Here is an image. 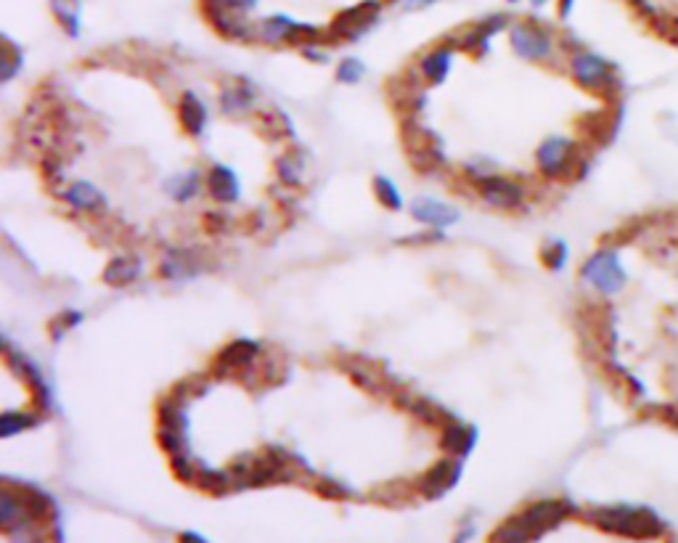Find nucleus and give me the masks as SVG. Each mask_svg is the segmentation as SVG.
Here are the masks:
<instances>
[{
  "instance_id": "nucleus-17",
  "label": "nucleus",
  "mask_w": 678,
  "mask_h": 543,
  "mask_svg": "<svg viewBox=\"0 0 678 543\" xmlns=\"http://www.w3.org/2000/svg\"><path fill=\"white\" fill-rule=\"evenodd\" d=\"M53 16L59 19L64 30L77 38L80 35V19H83V0H51Z\"/></svg>"
},
{
  "instance_id": "nucleus-11",
  "label": "nucleus",
  "mask_w": 678,
  "mask_h": 543,
  "mask_svg": "<svg viewBox=\"0 0 678 543\" xmlns=\"http://www.w3.org/2000/svg\"><path fill=\"white\" fill-rule=\"evenodd\" d=\"M255 353H257V345L255 342H234L231 347H226L223 353H220V358L215 361V371L218 374H234V371H242L247 369L249 363L255 361Z\"/></svg>"
},
{
  "instance_id": "nucleus-34",
  "label": "nucleus",
  "mask_w": 678,
  "mask_h": 543,
  "mask_svg": "<svg viewBox=\"0 0 678 543\" xmlns=\"http://www.w3.org/2000/svg\"><path fill=\"white\" fill-rule=\"evenodd\" d=\"M509 3H520V0H509Z\"/></svg>"
},
{
  "instance_id": "nucleus-26",
  "label": "nucleus",
  "mask_w": 678,
  "mask_h": 543,
  "mask_svg": "<svg viewBox=\"0 0 678 543\" xmlns=\"http://www.w3.org/2000/svg\"><path fill=\"white\" fill-rule=\"evenodd\" d=\"M565 260H567L565 242H549L543 247V263L549 265V268H554V271H559V268L565 265Z\"/></svg>"
},
{
  "instance_id": "nucleus-4",
  "label": "nucleus",
  "mask_w": 678,
  "mask_h": 543,
  "mask_svg": "<svg viewBox=\"0 0 678 543\" xmlns=\"http://www.w3.org/2000/svg\"><path fill=\"white\" fill-rule=\"evenodd\" d=\"M573 75L588 91H610L615 85V72L610 64L588 51H578L573 56Z\"/></svg>"
},
{
  "instance_id": "nucleus-28",
  "label": "nucleus",
  "mask_w": 678,
  "mask_h": 543,
  "mask_svg": "<svg viewBox=\"0 0 678 543\" xmlns=\"http://www.w3.org/2000/svg\"><path fill=\"white\" fill-rule=\"evenodd\" d=\"M32 419L30 416H16V414H6L3 416V424H0V427H3V435H6V438H11V435H16V432L19 430H27V427H32Z\"/></svg>"
},
{
  "instance_id": "nucleus-31",
  "label": "nucleus",
  "mask_w": 678,
  "mask_h": 543,
  "mask_svg": "<svg viewBox=\"0 0 678 543\" xmlns=\"http://www.w3.org/2000/svg\"><path fill=\"white\" fill-rule=\"evenodd\" d=\"M559 3V16H570L573 14V6H575V0H557Z\"/></svg>"
},
{
  "instance_id": "nucleus-25",
  "label": "nucleus",
  "mask_w": 678,
  "mask_h": 543,
  "mask_svg": "<svg viewBox=\"0 0 678 543\" xmlns=\"http://www.w3.org/2000/svg\"><path fill=\"white\" fill-rule=\"evenodd\" d=\"M374 186H377V197L382 199V202H385L390 210H400V204H403V202H400L398 189L392 186L390 178H382V175H379L377 181H374Z\"/></svg>"
},
{
  "instance_id": "nucleus-33",
  "label": "nucleus",
  "mask_w": 678,
  "mask_h": 543,
  "mask_svg": "<svg viewBox=\"0 0 678 543\" xmlns=\"http://www.w3.org/2000/svg\"><path fill=\"white\" fill-rule=\"evenodd\" d=\"M546 3H551V0H530V6H533V8H543Z\"/></svg>"
},
{
  "instance_id": "nucleus-8",
  "label": "nucleus",
  "mask_w": 678,
  "mask_h": 543,
  "mask_svg": "<svg viewBox=\"0 0 678 543\" xmlns=\"http://www.w3.org/2000/svg\"><path fill=\"white\" fill-rule=\"evenodd\" d=\"M257 35L263 40H268V43H284V40H300L302 35L318 38V30L316 27H310V24L294 22L292 16L287 14H273L257 24Z\"/></svg>"
},
{
  "instance_id": "nucleus-29",
  "label": "nucleus",
  "mask_w": 678,
  "mask_h": 543,
  "mask_svg": "<svg viewBox=\"0 0 678 543\" xmlns=\"http://www.w3.org/2000/svg\"><path fill=\"white\" fill-rule=\"evenodd\" d=\"M279 175H281V181L289 183V186H294V183H300L302 170H300V167H297V159H292V157L281 159V162H279Z\"/></svg>"
},
{
  "instance_id": "nucleus-23",
  "label": "nucleus",
  "mask_w": 678,
  "mask_h": 543,
  "mask_svg": "<svg viewBox=\"0 0 678 543\" xmlns=\"http://www.w3.org/2000/svg\"><path fill=\"white\" fill-rule=\"evenodd\" d=\"M255 101V91L249 88V85H242V88H234V91L223 93V112H244L249 109Z\"/></svg>"
},
{
  "instance_id": "nucleus-9",
  "label": "nucleus",
  "mask_w": 678,
  "mask_h": 543,
  "mask_svg": "<svg viewBox=\"0 0 678 543\" xmlns=\"http://www.w3.org/2000/svg\"><path fill=\"white\" fill-rule=\"evenodd\" d=\"M480 186V194L488 199L490 204H496V207H517L525 197V191H522L520 183L506 181V178H496V175H485L477 181Z\"/></svg>"
},
{
  "instance_id": "nucleus-20",
  "label": "nucleus",
  "mask_w": 678,
  "mask_h": 543,
  "mask_svg": "<svg viewBox=\"0 0 678 543\" xmlns=\"http://www.w3.org/2000/svg\"><path fill=\"white\" fill-rule=\"evenodd\" d=\"M475 440H477L475 430H467V427H461V424H448V427H445L443 445L445 451L453 453V456H467V453L472 451Z\"/></svg>"
},
{
  "instance_id": "nucleus-1",
  "label": "nucleus",
  "mask_w": 678,
  "mask_h": 543,
  "mask_svg": "<svg viewBox=\"0 0 678 543\" xmlns=\"http://www.w3.org/2000/svg\"><path fill=\"white\" fill-rule=\"evenodd\" d=\"M575 512V506H570L567 501H541V504H533L528 512L522 517H514L512 522H506L504 528L496 530V541H530V538L543 536L546 530H551L554 525L565 520L567 514Z\"/></svg>"
},
{
  "instance_id": "nucleus-16",
  "label": "nucleus",
  "mask_w": 678,
  "mask_h": 543,
  "mask_svg": "<svg viewBox=\"0 0 678 543\" xmlns=\"http://www.w3.org/2000/svg\"><path fill=\"white\" fill-rule=\"evenodd\" d=\"M64 199H67L72 207H77V210H85V212H96L104 207V194L93 186V183L88 181H80L75 183L72 189L64 194Z\"/></svg>"
},
{
  "instance_id": "nucleus-2",
  "label": "nucleus",
  "mask_w": 678,
  "mask_h": 543,
  "mask_svg": "<svg viewBox=\"0 0 678 543\" xmlns=\"http://www.w3.org/2000/svg\"><path fill=\"white\" fill-rule=\"evenodd\" d=\"M591 520L607 533L615 536H663L665 528L660 517L649 512V509H639V506H612V509H596L591 512Z\"/></svg>"
},
{
  "instance_id": "nucleus-22",
  "label": "nucleus",
  "mask_w": 678,
  "mask_h": 543,
  "mask_svg": "<svg viewBox=\"0 0 678 543\" xmlns=\"http://www.w3.org/2000/svg\"><path fill=\"white\" fill-rule=\"evenodd\" d=\"M165 189L170 191V197H173V199H178V202H186V199L194 197L196 189H199V173H196V170H191V173H186V175H178V178H173V181L167 183Z\"/></svg>"
},
{
  "instance_id": "nucleus-14",
  "label": "nucleus",
  "mask_w": 678,
  "mask_h": 543,
  "mask_svg": "<svg viewBox=\"0 0 678 543\" xmlns=\"http://www.w3.org/2000/svg\"><path fill=\"white\" fill-rule=\"evenodd\" d=\"M141 271H144V265L138 257H117L106 265L104 281L112 287H125V284H133L141 276Z\"/></svg>"
},
{
  "instance_id": "nucleus-5",
  "label": "nucleus",
  "mask_w": 678,
  "mask_h": 543,
  "mask_svg": "<svg viewBox=\"0 0 678 543\" xmlns=\"http://www.w3.org/2000/svg\"><path fill=\"white\" fill-rule=\"evenodd\" d=\"M379 11H382V3L379 0H363L358 6L347 8L342 14L334 19V35L347 40H355L358 35H363L366 30H371L379 19Z\"/></svg>"
},
{
  "instance_id": "nucleus-6",
  "label": "nucleus",
  "mask_w": 678,
  "mask_h": 543,
  "mask_svg": "<svg viewBox=\"0 0 678 543\" xmlns=\"http://www.w3.org/2000/svg\"><path fill=\"white\" fill-rule=\"evenodd\" d=\"M575 165V144L570 138H549L543 141L538 149V167L543 175L559 178V175H570Z\"/></svg>"
},
{
  "instance_id": "nucleus-7",
  "label": "nucleus",
  "mask_w": 678,
  "mask_h": 543,
  "mask_svg": "<svg viewBox=\"0 0 678 543\" xmlns=\"http://www.w3.org/2000/svg\"><path fill=\"white\" fill-rule=\"evenodd\" d=\"M512 46L522 59H549L551 56V35L533 22H520L512 27Z\"/></svg>"
},
{
  "instance_id": "nucleus-32",
  "label": "nucleus",
  "mask_w": 678,
  "mask_h": 543,
  "mask_svg": "<svg viewBox=\"0 0 678 543\" xmlns=\"http://www.w3.org/2000/svg\"><path fill=\"white\" fill-rule=\"evenodd\" d=\"M435 3H440V0H406V8H427L435 6Z\"/></svg>"
},
{
  "instance_id": "nucleus-12",
  "label": "nucleus",
  "mask_w": 678,
  "mask_h": 543,
  "mask_svg": "<svg viewBox=\"0 0 678 543\" xmlns=\"http://www.w3.org/2000/svg\"><path fill=\"white\" fill-rule=\"evenodd\" d=\"M461 467L459 464H453V461H440L435 467L424 475V493L427 496H443L445 491H451L453 485L459 483Z\"/></svg>"
},
{
  "instance_id": "nucleus-15",
  "label": "nucleus",
  "mask_w": 678,
  "mask_h": 543,
  "mask_svg": "<svg viewBox=\"0 0 678 543\" xmlns=\"http://www.w3.org/2000/svg\"><path fill=\"white\" fill-rule=\"evenodd\" d=\"M210 191L218 202L228 204L239 199V181H236L234 170L228 167H215L210 173Z\"/></svg>"
},
{
  "instance_id": "nucleus-30",
  "label": "nucleus",
  "mask_w": 678,
  "mask_h": 543,
  "mask_svg": "<svg viewBox=\"0 0 678 543\" xmlns=\"http://www.w3.org/2000/svg\"><path fill=\"white\" fill-rule=\"evenodd\" d=\"M414 411L422 416V419H427L430 424H443L445 422L443 411H440V408H435V406H430L427 400H416Z\"/></svg>"
},
{
  "instance_id": "nucleus-19",
  "label": "nucleus",
  "mask_w": 678,
  "mask_h": 543,
  "mask_svg": "<svg viewBox=\"0 0 678 543\" xmlns=\"http://www.w3.org/2000/svg\"><path fill=\"white\" fill-rule=\"evenodd\" d=\"M181 120L183 128L189 130L191 136H199L204 130V125H207V109H204V104L196 99L194 93H186V96H183Z\"/></svg>"
},
{
  "instance_id": "nucleus-13",
  "label": "nucleus",
  "mask_w": 678,
  "mask_h": 543,
  "mask_svg": "<svg viewBox=\"0 0 678 543\" xmlns=\"http://www.w3.org/2000/svg\"><path fill=\"white\" fill-rule=\"evenodd\" d=\"M506 16L504 14H493L488 16V19H483L480 24H475L472 30L464 35V40H461V48H469V51H485L490 43V38L496 35V32H501L506 27Z\"/></svg>"
},
{
  "instance_id": "nucleus-24",
  "label": "nucleus",
  "mask_w": 678,
  "mask_h": 543,
  "mask_svg": "<svg viewBox=\"0 0 678 543\" xmlns=\"http://www.w3.org/2000/svg\"><path fill=\"white\" fill-rule=\"evenodd\" d=\"M204 11H234V14H249L257 8L260 0H202Z\"/></svg>"
},
{
  "instance_id": "nucleus-18",
  "label": "nucleus",
  "mask_w": 678,
  "mask_h": 543,
  "mask_svg": "<svg viewBox=\"0 0 678 543\" xmlns=\"http://www.w3.org/2000/svg\"><path fill=\"white\" fill-rule=\"evenodd\" d=\"M451 59H453V48L451 46H443V48H435V51H430L422 61L424 77H427L430 83L440 85L445 80V75H448V69H451Z\"/></svg>"
},
{
  "instance_id": "nucleus-21",
  "label": "nucleus",
  "mask_w": 678,
  "mask_h": 543,
  "mask_svg": "<svg viewBox=\"0 0 678 543\" xmlns=\"http://www.w3.org/2000/svg\"><path fill=\"white\" fill-rule=\"evenodd\" d=\"M196 271L199 268H196L191 252H181V249L170 252V257L162 263V273L167 279H186V276H194Z\"/></svg>"
},
{
  "instance_id": "nucleus-10",
  "label": "nucleus",
  "mask_w": 678,
  "mask_h": 543,
  "mask_svg": "<svg viewBox=\"0 0 678 543\" xmlns=\"http://www.w3.org/2000/svg\"><path fill=\"white\" fill-rule=\"evenodd\" d=\"M411 215H414L419 223H427V226L437 228L451 226V223L459 220V210H456V207H451V204L445 202H437V199H419V202H414Z\"/></svg>"
},
{
  "instance_id": "nucleus-27",
  "label": "nucleus",
  "mask_w": 678,
  "mask_h": 543,
  "mask_svg": "<svg viewBox=\"0 0 678 543\" xmlns=\"http://www.w3.org/2000/svg\"><path fill=\"white\" fill-rule=\"evenodd\" d=\"M339 80L342 83H358L363 77V64L358 59H345L339 64Z\"/></svg>"
},
{
  "instance_id": "nucleus-3",
  "label": "nucleus",
  "mask_w": 678,
  "mask_h": 543,
  "mask_svg": "<svg viewBox=\"0 0 678 543\" xmlns=\"http://www.w3.org/2000/svg\"><path fill=\"white\" fill-rule=\"evenodd\" d=\"M583 279L596 287L604 295H615L620 289L626 287V271L620 265V257L615 249H599L581 271Z\"/></svg>"
}]
</instances>
